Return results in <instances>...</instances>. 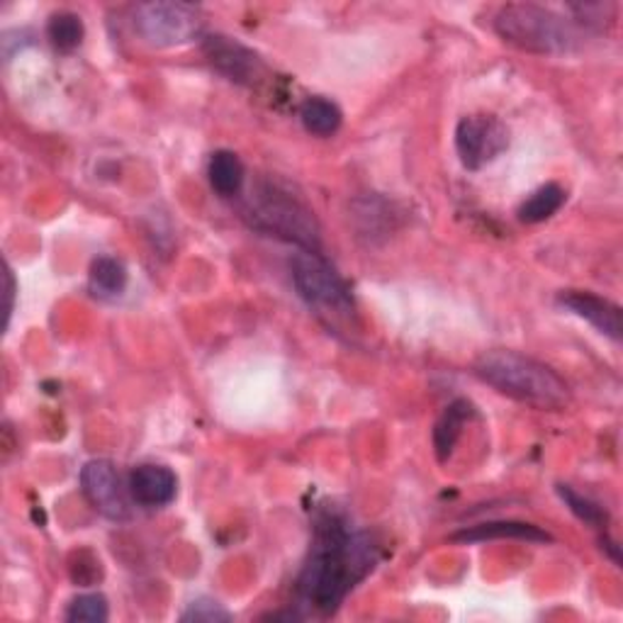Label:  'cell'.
I'll return each mask as SVG.
<instances>
[{
	"label": "cell",
	"mask_w": 623,
	"mask_h": 623,
	"mask_svg": "<svg viewBox=\"0 0 623 623\" xmlns=\"http://www.w3.org/2000/svg\"><path fill=\"white\" fill-rule=\"evenodd\" d=\"M110 616L108 600L102 594H81L69 604L67 621H81V623H102Z\"/></svg>",
	"instance_id": "obj_20"
},
{
	"label": "cell",
	"mask_w": 623,
	"mask_h": 623,
	"mask_svg": "<svg viewBox=\"0 0 623 623\" xmlns=\"http://www.w3.org/2000/svg\"><path fill=\"white\" fill-rule=\"evenodd\" d=\"M205 55L210 57V61L219 71L227 73L231 81H239V83L251 81V76H256L258 69H261V61L256 59L254 51L222 34L207 39Z\"/></svg>",
	"instance_id": "obj_11"
},
{
	"label": "cell",
	"mask_w": 623,
	"mask_h": 623,
	"mask_svg": "<svg viewBox=\"0 0 623 623\" xmlns=\"http://www.w3.org/2000/svg\"><path fill=\"white\" fill-rule=\"evenodd\" d=\"M207 176H210V186L222 198H234L239 195L246 180V171L241 159L234 151H215L210 166H207Z\"/></svg>",
	"instance_id": "obj_14"
},
{
	"label": "cell",
	"mask_w": 623,
	"mask_h": 623,
	"mask_svg": "<svg viewBox=\"0 0 623 623\" xmlns=\"http://www.w3.org/2000/svg\"><path fill=\"white\" fill-rule=\"evenodd\" d=\"M178 492V477L166 465H139L129 475V495L147 510H159V506L171 504Z\"/></svg>",
	"instance_id": "obj_10"
},
{
	"label": "cell",
	"mask_w": 623,
	"mask_h": 623,
	"mask_svg": "<svg viewBox=\"0 0 623 623\" xmlns=\"http://www.w3.org/2000/svg\"><path fill=\"white\" fill-rule=\"evenodd\" d=\"M495 538H516V541H528V543H548L551 536L541 531L534 524L524 522H490L463 528L458 534H453L451 541L456 543H483V541H495Z\"/></svg>",
	"instance_id": "obj_12"
},
{
	"label": "cell",
	"mask_w": 623,
	"mask_h": 623,
	"mask_svg": "<svg viewBox=\"0 0 623 623\" xmlns=\"http://www.w3.org/2000/svg\"><path fill=\"white\" fill-rule=\"evenodd\" d=\"M510 147L506 127L490 115L463 117L456 129V149L467 171H479Z\"/></svg>",
	"instance_id": "obj_7"
},
{
	"label": "cell",
	"mask_w": 623,
	"mask_h": 623,
	"mask_svg": "<svg viewBox=\"0 0 623 623\" xmlns=\"http://www.w3.org/2000/svg\"><path fill=\"white\" fill-rule=\"evenodd\" d=\"M47 34L59 51H73L83 42V22L76 12H57L47 24Z\"/></svg>",
	"instance_id": "obj_18"
},
{
	"label": "cell",
	"mask_w": 623,
	"mask_h": 623,
	"mask_svg": "<svg viewBox=\"0 0 623 623\" xmlns=\"http://www.w3.org/2000/svg\"><path fill=\"white\" fill-rule=\"evenodd\" d=\"M180 619L195 623H217V621H229L231 614L227 609H222V604H217L212 600H198L188 606V612Z\"/></svg>",
	"instance_id": "obj_22"
},
{
	"label": "cell",
	"mask_w": 623,
	"mask_h": 623,
	"mask_svg": "<svg viewBox=\"0 0 623 623\" xmlns=\"http://www.w3.org/2000/svg\"><path fill=\"white\" fill-rule=\"evenodd\" d=\"M475 417V409L467 399H456L451 402L446 412L441 414V419L434 428V448L441 463H446L451 458L453 448H456L458 438L463 434V426Z\"/></svg>",
	"instance_id": "obj_13"
},
{
	"label": "cell",
	"mask_w": 623,
	"mask_h": 623,
	"mask_svg": "<svg viewBox=\"0 0 623 623\" xmlns=\"http://www.w3.org/2000/svg\"><path fill=\"white\" fill-rule=\"evenodd\" d=\"M475 373L497 393L538 409H561L570 399V389L561 375L516 350H490L475 363Z\"/></svg>",
	"instance_id": "obj_2"
},
{
	"label": "cell",
	"mask_w": 623,
	"mask_h": 623,
	"mask_svg": "<svg viewBox=\"0 0 623 623\" xmlns=\"http://www.w3.org/2000/svg\"><path fill=\"white\" fill-rule=\"evenodd\" d=\"M495 30L510 44L536 55H565L577 47L580 39L573 22L541 6L502 8Z\"/></svg>",
	"instance_id": "obj_3"
},
{
	"label": "cell",
	"mask_w": 623,
	"mask_h": 623,
	"mask_svg": "<svg viewBox=\"0 0 623 623\" xmlns=\"http://www.w3.org/2000/svg\"><path fill=\"white\" fill-rule=\"evenodd\" d=\"M290 270L297 293L309 307L336 317L354 315V303H350L346 283L336 276V270L319 254L300 251L293 258Z\"/></svg>",
	"instance_id": "obj_5"
},
{
	"label": "cell",
	"mask_w": 623,
	"mask_h": 623,
	"mask_svg": "<svg viewBox=\"0 0 623 623\" xmlns=\"http://www.w3.org/2000/svg\"><path fill=\"white\" fill-rule=\"evenodd\" d=\"M251 222L273 237L303 246V251L319 254V227L315 212L288 190L266 184L256 190L251 207Z\"/></svg>",
	"instance_id": "obj_4"
},
{
	"label": "cell",
	"mask_w": 623,
	"mask_h": 623,
	"mask_svg": "<svg viewBox=\"0 0 623 623\" xmlns=\"http://www.w3.org/2000/svg\"><path fill=\"white\" fill-rule=\"evenodd\" d=\"M135 30L151 47L190 44L202 34V16L186 3H145L135 8Z\"/></svg>",
	"instance_id": "obj_6"
},
{
	"label": "cell",
	"mask_w": 623,
	"mask_h": 623,
	"mask_svg": "<svg viewBox=\"0 0 623 623\" xmlns=\"http://www.w3.org/2000/svg\"><path fill=\"white\" fill-rule=\"evenodd\" d=\"M557 303L573 312L580 319L590 322L596 332H602L612 342H621V307L604 300V297L587 290H563L557 295Z\"/></svg>",
	"instance_id": "obj_9"
},
{
	"label": "cell",
	"mask_w": 623,
	"mask_h": 623,
	"mask_svg": "<svg viewBox=\"0 0 623 623\" xmlns=\"http://www.w3.org/2000/svg\"><path fill=\"white\" fill-rule=\"evenodd\" d=\"M557 495L563 497V502L567 504V510L573 512L577 518H582L584 524L596 526V528L606 526V522H609L606 512L602 510L600 504L592 502L590 497H582L580 492H575L573 487H567V485H557Z\"/></svg>",
	"instance_id": "obj_19"
},
{
	"label": "cell",
	"mask_w": 623,
	"mask_h": 623,
	"mask_svg": "<svg viewBox=\"0 0 623 623\" xmlns=\"http://www.w3.org/2000/svg\"><path fill=\"white\" fill-rule=\"evenodd\" d=\"M81 490L88 504L112 522H127L132 516L122 477L110 461H90L81 471Z\"/></svg>",
	"instance_id": "obj_8"
},
{
	"label": "cell",
	"mask_w": 623,
	"mask_h": 623,
	"mask_svg": "<svg viewBox=\"0 0 623 623\" xmlns=\"http://www.w3.org/2000/svg\"><path fill=\"white\" fill-rule=\"evenodd\" d=\"M6 297H8V305H6V322H10L12 315V297H16V280H12V270H6Z\"/></svg>",
	"instance_id": "obj_23"
},
{
	"label": "cell",
	"mask_w": 623,
	"mask_h": 623,
	"mask_svg": "<svg viewBox=\"0 0 623 623\" xmlns=\"http://www.w3.org/2000/svg\"><path fill=\"white\" fill-rule=\"evenodd\" d=\"M303 127L315 137H332L339 132L344 115L336 102L327 98H307L300 108Z\"/></svg>",
	"instance_id": "obj_15"
},
{
	"label": "cell",
	"mask_w": 623,
	"mask_h": 623,
	"mask_svg": "<svg viewBox=\"0 0 623 623\" xmlns=\"http://www.w3.org/2000/svg\"><path fill=\"white\" fill-rule=\"evenodd\" d=\"M129 283V273L122 261H117L112 256H100L90 266V288L102 297H112L125 293Z\"/></svg>",
	"instance_id": "obj_17"
},
{
	"label": "cell",
	"mask_w": 623,
	"mask_h": 623,
	"mask_svg": "<svg viewBox=\"0 0 623 623\" xmlns=\"http://www.w3.org/2000/svg\"><path fill=\"white\" fill-rule=\"evenodd\" d=\"M69 573H71V580L76 584H81V587H88V584H96L102 577V567H100V561H98L93 553H90V551H78L71 557Z\"/></svg>",
	"instance_id": "obj_21"
},
{
	"label": "cell",
	"mask_w": 623,
	"mask_h": 623,
	"mask_svg": "<svg viewBox=\"0 0 623 623\" xmlns=\"http://www.w3.org/2000/svg\"><path fill=\"white\" fill-rule=\"evenodd\" d=\"M565 205V190L557 184H545L531 192L526 202L518 207V219L526 225H541L551 219Z\"/></svg>",
	"instance_id": "obj_16"
},
{
	"label": "cell",
	"mask_w": 623,
	"mask_h": 623,
	"mask_svg": "<svg viewBox=\"0 0 623 623\" xmlns=\"http://www.w3.org/2000/svg\"><path fill=\"white\" fill-rule=\"evenodd\" d=\"M380 561V548L368 534H350L346 522L327 514L317 522L315 541L297 580L303 604L319 614H334L346 594Z\"/></svg>",
	"instance_id": "obj_1"
}]
</instances>
